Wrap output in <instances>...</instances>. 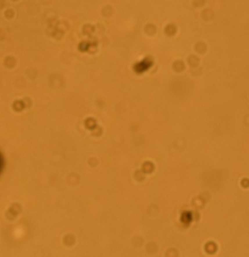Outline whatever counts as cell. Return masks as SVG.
<instances>
[{
    "label": "cell",
    "instance_id": "6da1fadb",
    "mask_svg": "<svg viewBox=\"0 0 249 257\" xmlns=\"http://www.w3.org/2000/svg\"><path fill=\"white\" fill-rule=\"evenodd\" d=\"M3 166H4L3 157H2V153H0V175H1V173H2V168H3Z\"/></svg>",
    "mask_w": 249,
    "mask_h": 257
}]
</instances>
